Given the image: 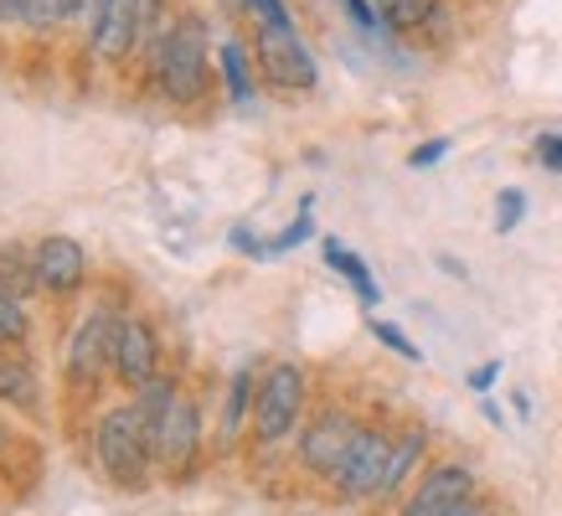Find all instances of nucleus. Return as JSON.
Returning <instances> with one entry per match:
<instances>
[{
    "label": "nucleus",
    "mask_w": 562,
    "mask_h": 516,
    "mask_svg": "<svg viewBox=\"0 0 562 516\" xmlns=\"http://www.w3.org/2000/svg\"><path fill=\"white\" fill-rule=\"evenodd\" d=\"M93 460H99V470L120 491H145L150 485L155 445H150V424H145V413L135 403L109 408L93 424Z\"/></svg>",
    "instance_id": "nucleus-1"
},
{
    "label": "nucleus",
    "mask_w": 562,
    "mask_h": 516,
    "mask_svg": "<svg viewBox=\"0 0 562 516\" xmlns=\"http://www.w3.org/2000/svg\"><path fill=\"white\" fill-rule=\"evenodd\" d=\"M155 83L171 103H196L212 83L206 72V26L202 16H176L155 42Z\"/></svg>",
    "instance_id": "nucleus-2"
},
{
    "label": "nucleus",
    "mask_w": 562,
    "mask_h": 516,
    "mask_svg": "<svg viewBox=\"0 0 562 516\" xmlns=\"http://www.w3.org/2000/svg\"><path fill=\"white\" fill-rule=\"evenodd\" d=\"M160 26V0H93V57L130 63Z\"/></svg>",
    "instance_id": "nucleus-3"
},
{
    "label": "nucleus",
    "mask_w": 562,
    "mask_h": 516,
    "mask_svg": "<svg viewBox=\"0 0 562 516\" xmlns=\"http://www.w3.org/2000/svg\"><path fill=\"white\" fill-rule=\"evenodd\" d=\"M305 413V372L294 361H279L263 372L258 382V397H254V439L258 445H279L284 434H294Z\"/></svg>",
    "instance_id": "nucleus-4"
},
{
    "label": "nucleus",
    "mask_w": 562,
    "mask_h": 516,
    "mask_svg": "<svg viewBox=\"0 0 562 516\" xmlns=\"http://www.w3.org/2000/svg\"><path fill=\"white\" fill-rule=\"evenodd\" d=\"M150 445H155V464L166 475H187L196 464V449H202V408L187 393H176L150 418Z\"/></svg>",
    "instance_id": "nucleus-5"
},
{
    "label": "nucleus",
    "mask_w": 562,
    "mask_h": 516,
    "mask_svg": "<svg viewBox=\"0 0 562 516\" xmlns=\"http://www.w3.org/2000/svg\"><path fill=\"white\" fill-rule=\"evenodd\" d=\"M114 330H120V315L114 310H88L78 330H72L68 341V382L72 388H93L103 372H114Z\"/></svg>",
    "instance_id": "nucleus-6"
},
{
    "label": "nucleus",
    "mask_w": 562,
    "mask_h": 516,
    "mask_svg": "<svg viewBox=\"0 0 562 516\" xmlns=\"http://www.w3.org/2000/svg\"><path fill=\"white\" fill-rule=\"evenodd\" d=\"M258 72L269 78L273 88H294V93H305L315 88L321 68H315V57L305 52V42L294 36V26H258Z\"/></svg>",
    "instance_id": "nucleus-7"
},
{
    "label": "nucleus",
    "mask_w": 562,
    "mask_h": 516,
    "mask_svg": "<svg viewBox=\"0 0 562 516\" xmlns=\"http://www.w3.org/2000/svg\"><path fill=\"white\" fill-rule=\"evenodd\" d=\"M357 434H361V424L351 413L325 408L321 418L300 434V464H305L310 475H321V481H336L346 455H351V445H357Z\"/></svg>",
    "instance_id": "nucleus-8"
},
{
    "label": "nucleus",
    "mask_w": 562,
    "mask_h": 516,
    "mask_svg": "<svg viewBox=\"0 0 562 516\" xmlns=\"http://www.w3.org/2000/svg\"><path fill=\"white\" fill-rule=\"evenodd\" d=\"M387 460H392V434L387 429H361L351 455H346V464H341V475L330 485H336L346 501H372V496H382Z\"/></svg>",
    "instance_id": "nucleus-9"
},
{
    "label": "nucleus",
    "mask_w": 562,
    "mask_h": 516,
    "mask_svg": "<svg viewBox=\"0 0 562 516\" xmlns=\"http://www.w3.org/2000/svg\"><path fill=\"white\" fill-rule=\"evenodd\" d=\"M114 378L135 393L150 378H160V341H155L150 321L139 315H120V330H114Z\"/></svg>",
    "instance_id": "nucleus-10"
},
{
    "label": "nucleus",
    "mask_w": 562,
    "mask_h": 516,
    "mask_svg": "<svg viewBox=\"0 0 562 516\" xmlns=\"http://www.w3.org/2000/svg\"><path fill=\"white\" fill-rule=\"evenodd\" d=\"M464 501H475V475L464 464H434L397 516H449Z\"/></svg>",
    "instance_id": "nucleus-11"
},
{
    "label": "nucleus",
    "mask_w": 562,
    "mask_h": 516,
    "mask_svg": "<svg viewBox=\"0 0 562 516\" xmlns=\"http://www.w3.org/2000/svg\"><path fill=\"white\" fill-rule=\"evenodd\" d=\"M36 279H42V290L47 294H78L88 279V254L78 238H63V233H52V238L36 243Z\"/></svg>",
    "instance_id": "nucleus-12"
},
{
    "label": "nucleus",
    "mask_w": 562,
    "mask_h": 516,
    "mask_svg": "<svg viewBox=\"0 0 562 516\" xmlns=\"http://www.w3.org/2000/svg\"><path fill=\"white\" fill-rule=\"evenodd\" d=\"M0 403L16 413H42V382L21 346H0Z\"/></svg>",
    "instance_id": "nucleus-13"
},
{
    "label": "nucleus",
    "mask_w": 562,
    "mask_h": 516,
    "mask_svg": "<svg viewBox=\"0 0 562 516\" xmlns=\"http://www.w3.org/2000/svg\"><path fill=\"white\" fill-rule=\"evenodd\" d=\"M0 290L16 294V300L42 290V279H36V248L26 254L21 243H0Z\"/></svg>",
    "instance_id": "nucleus-14"
},
{
    "label": "nucleus",
    "mask_w": 562,
    "mask_h": 516,
    "mask_svg": "<svg viewBox=\"0 0 562 516\" xmlns=\"http://www.w3.org/2000/svg\"><path fill=\"white\" fill-rule=\"evenodd\" d=\"M325 263H330L336 274H346V284L357 290L361 305H376V300H382V290H376V279H372V269H367V263H361L351 248H341L336 238H325Z\"/></svg>",
    "instance_id": "nucleus-15"
},
{
    "label": "nucleus",
    "mask_w": 562,
    "mask_h": 516,
    "mask_svg": "<svg viewBox=\"0 0 562 516\" xmlns=\"http://www.w3.org/2000/svg\"><path fill=\"white\" fill-rule=\"evenodd\" d=\"M424 449H428V434L424 429H408V434H397V439H392V460H387V475H382V496L403 491L408 470L424 460Z\"/></svg>",
    "instance_id": "nucleus-16"
},
{
    "label": "nucleus",
    "mask_w": 562,
    "mask_h": 516,
    "mask_svg": "<svg viewBox=\"0 0 562 516\" xmlns=\"http://www.w3.org/2000/svg\"><path fill=\"white\" fill-rule=\"evenodd\" d=\"M372 5L392 32H418V26L439 16V0H372Z\"/></svg>",
    "instance_id": "nucleus-17"
},
{
    "label": "nucleus",
    "mask_w": 562,
    "mask_h": 516,
    "mask_svg": "<svg viewBox=\"0 0 562 516\" xmlns=\"http://www.w3.org/2000/svg\"><path fill=\"white\" fill-rule=\"evenodd\" d=\"M254 367H238V378H233V388H227V408H222V439H238L243 418L254 413Z\"/></svg>",
    "instance_id": "nucleus-18"
},
{
    "label": "nucleus",
    "mask_w": 562,
    "mask_h": 516,
    "mask_svg": "<svg viewBox=\"0 0 562 516\" xmlns=\"http://www.w3.org/2000/svg\"><path fill=\"white\" fill-rule=\"evenodd\" d=\"M222 78H227L233 103H254V78H248V57L238 42H222Z\"/></svg>",
    "instance_id": "nucleus-19"
},
{
    "label": "nucleus",
    "mask_w": 562,
    "mask_h": 516,
    "mask_svg": "<svg viewBox=\"0 0 562 516\" xmlns=\"http://www.w3.org/2000/svg\"><path fill=\"white\" fill-rule=\"evenodd\" d=\"M16 21L32 32H57L68 21V5L63 0H16Z\"/></svg>",
    "instance_id": "nucleus-20"
},
{
    "label": "nucleus",
    "mask_w": 562,
    "mask_h": 516,
    "mask_svg": "<svg viewBox=\"0 0 562 516\" xmlns=\"http://www.w3.org/2000/svg\"><path fill=\"white\" fill-rule=\"evenodd\" d=\"M32 336V315H26V305H21L16 294L0 290V346H21Z\"/></svg>",
    "instance_id": "nucleus-21"
},
{
    "label": "nucleus",
    "mask_w": 562,
    "mask_h": 516,
    "mask_svg": "<svg viewBox=\"0 0 562 516\" xmlns=\"http://www.w3.org/2000/svg\"><path fill=\"white\" fill-rule=\"evenodd\" d=\"M521 217H527V191L506 187L501 191V202H495V233L506 238V233H516L521 227Z\"/></svg>",
    "instance_id": "nucleus-22"
},
{
    "label": "nucleus",
    "mask_w": 562,
    "mask_h": 516,
    "mask_svg": "<svg viewBox=\"0 0 562 516\" xmlns=\"http://www.w3.org/2000/svg\"><path fill=\"white\" fill-rule=\"evenodd\" d=\"M372 336H376L382 346H387V351H397L403 361H424V351H418V346H413L408 336H403V330L392 326V321H372Z\"/></svg>",
    "instance_id": "nucleus-23"
},
{
    "label": "nucleus",
    "mask_w": 562,
    "mask_h": 516,
    "mask_svg": "<svg viewBox=\"0 0 562 516\" xmlns=\"http://www.w3.org/2000/svg\"><path fill=\"white\" fill-rule=\"evenodd\" d=\"M310 227H315V223H310V197H305V202H300V217H294V223L273 238V254H284V248H294V243H305Z\"/></svg>",
    "instance_id": "nucleus-24"
},
{
    "label": "nucleus",
    "mask_w": 562,
    "mask_h": 516,
    "mask_svg": "<svg viewBox=\"0 0 562 516\" xmlns=\"http://www.w3.org/2000/svg\"><path fill=\"white\" fill-rule=\"evenodd\" d=\"M443 150H449V139H443V135H439V139H424V145L408 155V166H413V171H424V166H439Z\"/></svg>",
    "instance_id": "nucleus-25"
},
{
    "label": "nucleus",
    "mask_w": 562,
    "mask_h": 516,
    "mask_svg": "<svg viewBox=\"0 0 562 516\" xmlns=\"http://www.w3.org/2000/svg\"><path fill=\"white\" fill-rule=\"evenodd\" d=\"M341 5H346V16L357 21V32H376V21L382 16H376L372 0H341Z\"/></svg>",
    "instance_id": "nucleus-26"
},
{
    "label": "nucleus",
    "mask_w": 562,
    "mask_h": 516,
    "mask_svg": "<svg viewBox=\"0 0 562 516\" xmlns=\"http://www.w3.org/2000/svg\"><path fill=\"white\" fill-rule=\"evenodd\" d=\"M537 160H542V166H552V171H562V135H542V139H537Z\"/></svg>",
    "instance_id": "nucleus-27"
},
{
    "label": "nucleus",
    "mask_w": 562,
    "mask_h": 516,
    "mask_svg": "<svg viewBox=\"0 0 562 516\" xmlns=\"http://www.w3.org/2000/svg\"><path fill=\"white\" fill-rule=\"evenodd\" d=\"M495 378H501V361H485V367H475V372H470V388H475V393H485Z\"/></svg>",
    "instance_id": "nucleus-28"
},
{
    "label": "nucleus",
    "mask_w": 562,
    "mask_h": 516,
    "mask_svg": "<svg viewBox=\"0 0 562 516\" xmlns=\"http://www.w3.org/2000/svg\"><path fill=\"white\" fill-rule=\"evenodd\" d=\"M449 516H491V506H480V501H464V506H454Z\"/></svg>",
    "instance_id": "nucleus-29"
},
{
    "label": "nucleus",
    "mask_w": 562,
    "mask_h": 516,
    "mask_svg": "<svg viewBox=\"0 0 562 516\" xmlns=\"http://www.w3.org/2000/svg\"><path fill=\"white\" fill-rule=\"evenodd\" d=\"M63 5H68V21H72V16H78V11L88 5V0H63Z\"/></svg>",
    "instance_id": "nucleus-30"
},
{
    "label": "nucleus",
    "mask_w": 562,
    "mask_h": 516,
    "mask_svg": "<svg viewBox=\"0 0 562 516\" xmlns=\"http://www.w3.org/2000/svg\"><path fill=\"white\" fill-rule=\"evenodd\" d=\"M5 16H16V0H0V21Z\"/></svg>",
    "instance_id": "nucleus-31"
}]
</instances>
